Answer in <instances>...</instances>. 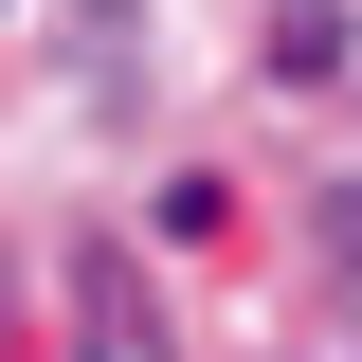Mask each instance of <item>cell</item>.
<instances>
[{"instance_id":"cell-3","label":"cell","mask_w":362,"mask_h":362,"mask_svg":"<svg viewBox=\"0 0 362 362\" xmlns=\"http://www.w3.org/2000/svg\"><path fill=\"white\" fill-rule=\"evenodd\" d=\"M272 73H290V90H344L362 73V18H344V0H272Z\"/></svg>"},{"instance_id":"cell-1","label":"cell","mask_w":362,"mask_h":362,"mask_svg":"<svg viewBox=\"0 0 362 362\" xmlns=\"http://www.w3.org/2000/svg\"><path fill=\"white\" fill-rule=\"evenodd\" d=\"M73 362H163V308L127 254H73Z\"/></svg>"},{"instance_id":"cell-2","label":"cell","mask_w":362,"mask_h":362,"mask_svg":"<svg viewBox=\"0 0 362 362\" xmlns=\"http://www.w3.org/2000/svg\"><path fill=\"white\" fill-rule=\"evenodd\" d=\"M54 73H73L90 109H127L145 90V0H73V18H54Z\"/></svg>"}]
</instances>
